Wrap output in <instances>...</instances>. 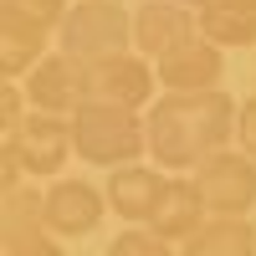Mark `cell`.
<instances>
[{"label":"cell","instance_id":"1","mask_svg":"<svg viewBox=\"0 0 256 256\" xmlns=\"http://www.w3.org/2000/svg\"><path fill=\"white\" fill-rule=\"evenodd\" d=\"M236 98L210 92H164L148 113V154L164 169H200L210 154L230 148L236 138Z\"/></svg>","mask_w":256,"mask_h":256},{"label":"cell","instance_id":"2","mask_svg":"<svg viewBox=\"0 0 256 256\" xmlns=\"http://www.w3.org/2000/svg\"><path fill=\"white\" fill-rule=\"evenodd\" d=\"M72 138H77V159L88 164H138L148 154V118L138 108H113V102H82L72 113Z\"/></svg>","mask_w":256,"mask_h":256},{"label":"cell","instance_id":"3","mask_svg":"<svg viewBox=\"0 0 256 256\" xmlns=\"http://www.w3.org/2000/svg\"><path fill=\"white\" fill-rule=\"evenodd\" d=\"M134 46V16L118 0H77L67 20L56 26V52H67L77 62H102Z\"/></svg>","mask_w":256,"mask_h":256},{"label":"cell","instance_id":"4","mask_svg":"<svg viewBox=\"0 0 256 256\" xmlns=\"http://www.w3.org/2000/svg\"><path fill=\"white\" fill-rule=\"evenodd\" d=\"M195 184L210 216H246L256 205V159L246 148H220L195 169Z\"/></svg>","mask_w":256,"mask_h":256},{"label":"cell","instance_id":"5","mask_svg":"<svg viewBox=\"0 0 256 256\" xmlns=\"http://www.w3.org/2000/svg\"><path fill=\"white\" fill-rule=\"evenodd\" d=\"M6 144L16 148V159L26 164V174H56L67 154H77V138H72V118L67 113H41L31 108L26 123L6 134Z\"/></svg>","mask_w":256,"mask_h":256},{"label":"cell","instance_id":"6","mask_svg":"<svg viewBox=\"0 0 256 256\" xmlns=\"http://www.w3.org/2000/svg\"><path fill=\"white\" fill-rule=\"evenodd\" d=\"M159 72L148 67L144 52H118L88 67V102H113V108H144L154 102Z\"/></svg>","mask_w":256,"mask_h":256},{"label":"cell","instance_id":"7","mask_svg":"<svg viewBox=\"0 0 256 256\" xmlns=\"http://www.w3.org/2000/svg\"><path fill=\"white\" fill-rule=\"evenodd\" d=\"M26 102L41 113H77L82 102H88V62H77L67 52H52V56H41L36 67L26 72Z\"/></svg>","mask_w":256,"mask_h":256},{"label":"cell","instance_id":"8","mask_svg":"<svg viewBox=\"0 0 256 256\" xmlns=\"http://www.w3.org/2000/svg\"><path fill=\"white\" fill-rule=\"evenodd\" d=\"M190 36H200V10L180 6V0H144L134 10V52H144L148 62L169 56Z\"/></svg>","mask_w":256,"mask_h":256},{"label":"cell","instance_id":"9","mask_svg":"<svg viewBox=\"0 0 256 256\" xmlns=\"http://www.w3.org/2000/svg\"><path fill=\"white\" fill-rule=\"evenodd\" d=\"M226 46H216V41H205V36H190L184 46H174L169 56L154 62V72H159V88L164 92H210V88H220V72H226Z\"/></svg>","mask_w":256,"mask_h":256},{"label":"cell","instance_id":"10","mask_svg":"<svg viewBox=\"0 0 256 256\" xmlns=\"http://www.w3.org/2000/svg\"><path fill=\"white\" fill-rule=\"evenodd\" d=\"M102 216H108V190H98L88 180H56L46 190V230H56L67 241L98 230Z\"/></svg>","mask_w":256,"mask_h":256},{"label":"cell","instance_id":"11","mask_svg":"<svg viewBox=\"0 0 256 256\" xmlns=\"http://www.w3.org/2000/svg\"><path fill=\"white\" fill-rule=\"evenodd\" d=\"M205 220H210V210H205L200 184L184 180V174H169L164 195H159V205H154V216H148V230L164 236V241H190Z\"/></svg>","mask_w":256,"mask_h":256},{"label":"cell","instance_id":"12","mask_svg":"<svg viewBox=\"0 0 256 256\" xmlns=\"http://www.w3.org/2000/svg\"><path fill=\"white\" fill-rule=\"evenodd\" d=\"M169 174H159V169L148 164H118L108 174V205L113 216H123L128 226H148V216H154V205L164 195Z\"/></svg>","mask_w":256,"mask_h":256},{"label":"cell","instance_id":"13","mask_svg":"<svg viewBox=\"0 0 256 256\" xmlns=\"http://www.w3.org/2000/svg\"><path fill=\"white\" fill-rule=\"evenodd\" d=\"M52 41H56L52 26H36V20H26V16L0 10V72H6L10 82L26 77L41 56H52V52H46Z\"/></svg>","mask_w":256,"mask_h":256},{"label":"cell","instance_id":"14","mask_svg":"<svg viewBox=\"0 0 256 256\" xmlns=\"http://www.w3.org/2000/svg\"><path fill=\"white\" fill-rule=\"evenodd\" d=\"M180 246H184L180 256H256V226L246 216H210Z\"/></svg>","mask_w":256,"mask_h":256},{"label":"cell","instance_id":"15","mask_svg":"<svg viewBox=\"0 0 256 256\" xmlns=\"http://www.w3.org/2000/svg\"><path fill=\"white\" fill-rule=\"evenodd\" d=\"M200 36L216 46H256V6H200Z\"/></svg>","mask_w":256,"mask_h":256},{"label":"cell","instance_id":"16","mask_svg":"<svg viewBox=\"0 0 256 256\" xmlns=\"http://www.w3.org/2000/svg\"><path fill=\"white\" fill-rule=\"evenodd\" d=\"M62 236L46 226L36 230H6V246H0V256H67V246H56Z\"/></svg>","mask_w":256,"mask_h":256},{"label":"cell","instance_id":"17","mask_svg":"<svg viewBox=\"0 0 256 256\" xmlns=\"http://www.w3.org/2000/svg\"><path fill=\"white\" fill-rule=\"evenodd\" d=\"M0 10H10V16H26V20H36V26H62L67 20V10H72V0H0Z\"/></svg>","mask_w":256,"mask_h":256},{"label":"cell","instance_id":"18","mask_svg":"<svg viewBox=\"0 0 256 256\" xmlns=\"http://www.w3.org/2000/svg\"><path fill=\"white\" fill-rule=\"evenodd\" d=\"M174 241H164V236H154V230H123V236H113V246H108V256H174L169 251Z\"/></svg>","mask_w":256,"mask_h":256},{"label":"cell","instance_id":"19","mask_svg":"<svg viewBox=\"0 0 256 256\" xmlns=\"http://www.w3.org/2000/svg\"><path fill=\"white\" fill-rule=\"evenodd\" d=\"M26 88H20V82H6V88H0V128H6V134H16L20 123H26Z\"/></svg>","mask_w":256,"mask_h":256},{"label":"cell","instance_id":"20","mask_svg":"<svg viewBox=\"0 0 256 256\" xmlns=\"http://www.w3.org/2000/svg\"><path fill=\"white\" fill-rule=\"evenodd\" d=\"M236 138H241V148L256 159V98H246L241 102V113H236Z\"/></svg>","mask_w":256,"mask_h":256},{"label":"cell","instance_id":"21","mask_svg":"<svg viewBox=\"0 0 256 256\" xmlns=\"http://www.w3.org/2000/svg\"><path fill=\"white\" fill-rule=\"evenodd\" d=\"M210 6H256V0H210Z\"/></svg>","mask_w":256,"mask_h":256},{"label":"cell","instance_id":"22","mask_svg":"<svg viewBox=\"0 0 256 256\" xmlns=\"http://www.w3.org/2000/svg\"><path fill=\"white\" fill-rule=\"evenodd\" d=\"M180 6H190V10H200V6H210V0H180Z\"/></svg>","mask_w":256,"mask_h":256}]
</instances>
